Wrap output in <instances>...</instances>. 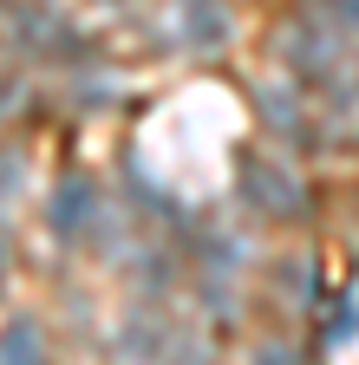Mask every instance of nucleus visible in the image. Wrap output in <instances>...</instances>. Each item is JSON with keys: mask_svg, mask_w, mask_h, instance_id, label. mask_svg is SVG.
<instances>
[{"mask_svg": "<svg viewBox=\"0 0 359 365\" xmlns=\"http://www.w3.org/2000/svg\"><path fill=\"white\" fill-rule=\"evenodd\" d=\"M242 196L261 209V215H294L300 209V182L288 176V170H275V163H268V157H242Z\"/></svg>", "mask_w": 359, "mask_h": 365, "instance_id": "nucleus-1", "label": "nucleus"}, {"mask_svg": "<svg viewBox=\"0 0 359 365\" xmlns=\"http://www.w3.org/2000/svg\"><path fill=\"white\" fill-rule=\"evenodd\" d=\"M0 365H39V333H33V319H14V327L0 333Z\"/></svg>", "mask_w": 359, "mask_h": 365, "instance_id": "nucleus-2", "label": "nucleus"}, {"mask_svg": "<svg viewBox=\"0 0 359 365\" xmlns=\"http://www.w3.org/2000/svg\"><path fill=\"white\" fill-rule=\"evenodd\" d=\"M255 365H294V359H288V352H281V346H268V352H261V359H255Z\"/></svg>", "mask_w": 359, "mask_h": 365, "instance_id": "nucleus-3", "label": "nucleus"}, {"mask_svg": "<svg viewBox=\"0 0 359 365\" xmlns=\"http://www.w3.org/2000/svg\"><path fill=\"white\" fill-rule=\"evenodd\" d=\"M7 176H14V157H0V182H7Z\"/></svg>", "mask_w": 359, "mask_h": 365, "instance_id": "nucleus-4", "label": "nucleus"}]
</instances>
